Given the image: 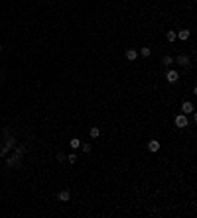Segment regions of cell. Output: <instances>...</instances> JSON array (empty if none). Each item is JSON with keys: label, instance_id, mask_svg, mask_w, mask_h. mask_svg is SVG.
<instances>
[{"label": "cell", "instance_id": "4fadbf2b", "mask_svg": "<svg viewBox=\"0 0 197 218\" xmlns=\"http://www.w3.org/2000/svg\"><path fill=\"white\" fill-rule=\"evenodd\" d=\"M172 63H174V59H172L170 55H166V57H164V65H168V67H170Z\"/></svg>", "mask_w": 197, "mask_h": 218}, {"label": "cell", "instance_id": "8fae6325", "mask_svg": "<svg viewBox=\"0 0 197 218\" xmlns=\"http://www.w3.org/2000/svg\"><path fill=\"white\" fill-rule=\"evenodd\" d=\"M166 39H168V41H174L175 39V32H168L166 33Z\"/></svg>", "mask_w": 197, "mask_h": 218}, {"label": "cell", "instance_id": "277c9868", "mask_svg": "<svg viewBox=\"0 0 197 218\" xmlns=\"http://www.w3.org/2000/svg\"><path fill=\"white\" fill-rule=\"evenodd\" d=\"M69 191H67V189H63V191H59V195H57V198H59V200H63V202H67V200H69Z\"/></svg>", "mask_w": 197, "mask_h": 218}, {"label": "cell", "instance_id": "3957f363", "mask_svg": "<svg viewBox=\"0 0 197 218\" xmlns=\"http://www.w3.org/2000/svg\"><path fill=\"white\" fill-rule=\"evenodd\" d=\"M181 110H183V114H191V112H193V104L187 100V102H183V104H181Z\"/></svg>", "mask_w": 197, "mask_h": 218}, {"label": "cell", "instance_id": "5bb4252c", "mask_svg": "<svg viewBox=\"0 0 197 218\" xmlns=\"http://www.w3.org/2000/svg\"><path fill=\"white\" fill-rule=\"evenodd\" d=\"M140 53H142L144 57H150V47H142V49H140Z\"/></svg>", "mask_w": 197, "mask_h": 218}, {"label": "cell", "instance_id": "5b68a950", "mask_svg": "<svg viewBox=\"0 0 197 218\" xmlns=\"http://www.w3.org/2000/svg\"><path fill=\"white\" fill-rule=\"evenodd\" d=\"M148 149H150V151H158V149H160V142H156V140L148 142Z\"/></svg>", "mask_w": 197, "mask_h": 218}, {"label": "cell", "instance_id": "ba28073f", "mask_svg": "<svg viewBox=\"0 0 197 218\" xmlns=\"http://www.w3.org/2000/svg\"><path fill=\"white\" fill-rule=\"evenodd\" d=\"M175 37H179V39H183V41H185L187 37H189V32H187V30H181L179 33H175Z\"/></svg>", "mask_w": 197, "mask_h": 218}, {"label": "cell", "instance_id": "7c38bea8", "mask_svg": "<svg viewBox=\"0 0 197 218\" xmlns=\"http://www.w3.org/2000/svg\"><path fill=\"white\" fill-rule=\"evenodd\" d=\"M67 161H69V163H75V161H77V155H75V153H69V155H67Z\"/></svg>", "mask_w": 197, "mask_h": 218}, {"label": "cell", "instance_id": "2e32d148", "mask_svg": "<svg viewBox=\"0 0 197 218\" xmlns=\"http://www.w3.org/2000/svg\"><path fill=\"white\" fill-rule=\"evenodd\" d=\"M0 51H2V45H0Z\"/></svg>", "mask_w": 197, "mask_h": 218}, {"label": "cell", "instance_id": "30bf717a", "mask_svg": "<svg viewBox=\"0 0 197 218\" xmlns=\"http://www.w3.org/2000/svg\"><path fill=\"white\" fill-rule=\"evenodd\" d=\"M71 147H73V149H77V147H79V145H81V140H77V138H73V140H71Z\"/></svg>", "mask_w": 197, "mask_h": 218}, {"label": "cell", "instance_id": "6da1fadb", "mask_svg": "<svg viewBox=\"0 0 197 218\" xmlns=\"http://www.w3.org/2000/svg\"><path fill=\"white\" fill-rule=\"evenodd\" d=\"M175 126H177V128H185V126H189V122H187L185 114H179V116H175Z\"/></svg>", "mask_w": 197, "mask_h": 218}, {"label": "cell", "instance_id": "7a4b0ae2", "mask_svg": "<svg viewBox=\"0 0 197 218\" xmlns=\"http://www.w3.org/2000/svg\"><path fill=\"white\" fill-rule=\"evenodd\" d=\"M166 79H168V83H177L179 73H177V71H174V69H170V71L166 73Z\"/></svg>", "mask_w": 197, "mask_h": 218}, {"label": "cell", "instance_id": "52a82bcc", "mask_svg": "<svg viewBox=\"0 0 197 218\" xmlns=\"http://www.w3.org/2000/svg\"><path fill=\"white\" fill-rule=\"evenodd\" d=\"M136 57H138V53H136L134 49H128V51H126V59H128V61H134Z\"/></svg>", "mask_w": 197, "mask_h": 218}, {"label": "cell", "instance_id": "9c48e42d", "mask_svg": "<svg viewBox=\"0 0 197 218\" xmlns=\"http://www.w3.org/2000/svg\"><path fill=\"white\" fill-rule=\"evenodd\" d=\"M89 134H91V138H99V134H101V132H99V128H97V126H93Z\"/></svg>", "mask_w": 197, "mask_h": 218}, {"label": "cell", "instance_id": "9a60e30c", "mask_svg": "<svg viewBox=\"0 0 197 218\" xmlns=\"http://www.w3.org/2000/svg\"><path fill=\"white\" fill-rule=\"evenodd\" d=\"M81 147H83V151H85V153H89V151H91V143H83Z\"/></svg>", "mask_w": 197, "mask_h": 218}, {"label": "cell", "instance_id": "8992f818", "mask_svg": "<svg viewBox=\"0 0 197 218\" xmlns=\"http://www.w3.org/2000/svg\"><path fill=\"white\" fill-rule=\"evenodd\" d=\"M177 63H179V65H189V57H187V55H177Z\"/></svg>", "mask_w": 197, "mask_h": 218}]
</instances>
